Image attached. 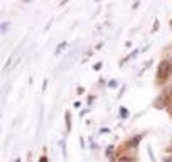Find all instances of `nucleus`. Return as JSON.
Instances as JSON below:
<instances>
[{
  "instance_id": "nucleus-2",
  "label": "nucleus",
  "mask_w": 172,
  "mask_h": 162,
  "mask_svg": "<svg viewBox=\"0 0 172 162\" xmlns=\"http://www.w3.org/2000/svg\"><path fill=\"white\" fill-rule=\"evenodd\" d=\"M66 125H68V130H71V113H66Z\"/></svg>"
},
{
  "instance_id": "nucleus-5",
  "label": "nucleus",
  "mask_w": 172,
  "mask_h": 162,
  "mask_svg": "<svg viewBox=\"0 0 172 162\" xmlns=\"http://www.w3.org/2000/svg\"><path fill=\"white\" fill-rule=\"evenodd\" d=\"M120 162H134L130 157H123V159H120Z\"/></svg>"
},
{
  "instance_id": "nucleus-1",
  "label": "nucleus",
  "mask_w": 172,
  "mask_h": 162,
  "mask_svg": "<svg viewBox=\"0 0 172 162\" xmlns=\"http://www.w3.org/2000/svg\"><path fill=\"white\" fill-rule=\"evenodd\" d=\"M170 73H172V64L167 63V61H165V63H162V64H160V69H159V79L164 81L165 78L169 76V74H170Z\"/></svg>"
},
{
  "instance_id": "nucleus-6",
  "label": "nucleus",
  "mask_w": 172,
  "mask_h": 162,
  "mask_svg": "<svg viewBox=\"0 0 172 162\" xmlns=\"http://www.w3.org/2000/svg\"><path fill=\"white\" fill-rule=\"evenodd\" d=\"M15 162H20V160H15Z\"/></svg>"
},
{
  "instance_id": "nucleus-4",
  "label": "nucleus",
  "mask_w": 172,
  "mask_h": 162,
  "mask_svg": "<svg viewBox=\"0 0 172 162\" xmlns=\"http://www.w3.org/2000/svg\"><path fill=\"white\" fill-rule=\"evenodd\" d=\"M7 29H9V22H4V24H2V32H5Z\"/></svg>"
},
{
  "instance_id": "nucleus-3",
  "label": "nucleus",
  "mask_w": 172,
  "mask_h": 162,
  "mask_svg": "<svg viewBox=\"0 0 172 162\" xmlns=\"http://www.w3.org/2000/svg\"><path fill=\"white\" fill-rule=\"evenodd\" d=\"M64 47H66V42H61V44H59V46H57V47H56V54H59V52H61V51H63V49H64Z\"/></svg>"
}]
</instances>
